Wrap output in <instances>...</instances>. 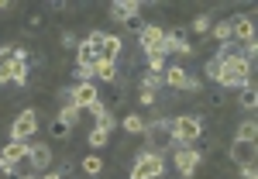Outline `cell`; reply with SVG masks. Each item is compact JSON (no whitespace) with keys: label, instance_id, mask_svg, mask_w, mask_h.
Wrapping results in <instances>:
<instances>
[{"label":"cell","instance_id":"cell-10","mask_svg":"<svg viewBox=\"0 0 258 179\" xmlns=\"http://www.w3.org/2000/svg\"><path fill=\"white\" fill-rule=\"evenodd\" d=\"M162 80H165L169 90H189V73H186L182 66H165Z\"/></svg>","mask_w":258,"mask_h":179},{"label":"cell","instance_id":"cell-17","mask_svg":"<svg viewBox=\"0 0 258 179\" xmlns=\"http://www.w3.org/2000/svg\"><path fill=\"white\" fill-rule=\"evenodd\" d=\"M93 69H97V76L103 83H114L117 80V62H110V59H100L97 55V62H93Z\"/></svg>","mask_w":258,"mask_h":179},{"label":"cell","instance_id":"cell-6","mask_svg":"<svg viewBox=\"0 0 258 179\" xmlns=\"http://www.w3.org/2000/svg\"><path fill=\"white\" fill-rule=\"evenodd\" d=\"M200 162H203V152H197L193 145H182L176 152V169H179V176H193L200 169Z\"/></svg>","mask_w":258,"mask_h":179},{"label":"cell","instance_id":"cell-24","mask_svg":"<svg viewBox=\"0 0 258 179\" xmlns=\"http://www.w3.org/2000/svg\"><path fill=\"white\" fill-rule=\"evenodd\" d=\"M83 172H86V176H100V172H103V159H100V155H86V159H83Z\"/></svg>","mask_w":258,"mask_h":179},{"label":"cell","instance_id":"cell-22","mask_svg":"<svg viewBox=\"0 0 258 179\" xmlns=\"http://www.w3.org/2000/svg\"><path fill=\"white\" fill-rule=\"evenodd\" d=\"M210 38L220 41V45H227V38H231V21H217V24H210Z\"/></svg>","mask_w":258,"mask_h":179},{"label":"cell","instance_id":"cell-2","mask_svg":"<svg viewBox=\"0 0 258 179\" xmlns=\"http://www.w3.org/2000/svg\"><path fill=\"white\" fill-rule=\"evenodd\" d=\"M200 135H203V121L197 114H182V117L172 121V145L182 148V145H197Z\"/></svg>","mask_w":258,"mask_h":179},{"label":"cell","instance_id":"cell-32","mask_svg":"<svg viewBox=\"0 0 258 179\" xmlns=\"http://www.w3.org/2000/svg\"><path fill=\"white\" fill-rule=\"evenodd\" d=\"M207 80H214V83H220V59L214 55V59L207 62Z\"/></svg>","mask_w":258,"mask_h":179},{"label":"cell","instance_id":"cell-29","mask_svg":"<svg viewBox=\"0 0 258 179\" xmlns=\"http://www.w3.org/2000/svg\"><path fill=\"white\" fill-rule=\"evenodd\" d=\"M103 41H107V31H100V28H93V31H90V35H86V45H90V48H103Z\"/></svg>","mask_w":258,"mask_h":179},{"label":"cell","instance_id":"cell-11","mask_svg":"<svg viewBox=\"0 0 258 179\" xmlns=\"http://www.w3.org/2000/svg\"><path fill=\"white\" fill-rule=\"evenodd\" d=\"M231 38L255 41V21L248 18V14H241V18H231Z\"/></svg>","mask_w":258,"mask_h":179},{"label":"cell","instance_id":"cell-27","mask_svg":"<svg viewBox=\"0 0 258 179\" xmlns=\"http://www.w3.org/2000/svg\"><path fill=\"white\" fill-rule=\"evenodd\" d=\"M145 59H148V73H165V55H162V52H148V55H145Z\"/></svg>","mask_w":258,"mask_h":179},{"label":"cell","instance_id":"cell-15","mask_svg":"<svg viewBox=\"0 0 258 179\" xmlns=\"http://www.w3.org/2000/svg\"><path fill=\"white\" fill-rule=\"evenodd\" d=\"M0 159H7V162H28V141H11V145L0 152Z\"/></svg>","mask_w":258,"mask_h":179},{"label":"cell","instance_id":"cell-8","mask_svg":"<svg viewBox=\"0 0 258 179\" xmlns=\"http://www.w3.org/2000/svg\"><path fill=\"white\" fill-rule=\"evenodd\" d=\"M69 100L76 103V107H90V103H97L100 93H97V86L93 83H76V86H69Z\"/></svg>","mask_w":258,"mask_h":179},{"label":"cell","instance_id":"cell-23","mask_svg":"<svg viewBox=\"0 0 258 179\" xmlns=\"http://www.w3.org/2000/svg\"><path fill=\"white\" fill-rule=\"evenodd\" d=\"M241 107H244V110H255V107H258V90H255V83L241 86Z\"/></svg>","mask_w":258,"mask_h":179},{"label":"cell","instance_id":"cell-25","mask_svg":"<svg viewBox=\"0 0 258 179\" xmlns=\"http://www.w3.org/2000/svg\"><path fill=\"white\" fill-rule=\"evenodd\" d=\"M255 138H258V124L255 121H244V124L238 128V138L234 141H255Z\"/></svg>","mask_w":258,"mask_h":179},{"label":"cell","instance_id":"cell-1","mask_svg":"<svg viewBox=\"0 0 258 179\" xmlns=\"http://www.w3.org/2000/svg\"><path fill=\"white\" fill-rule=\"evenodd\" d=\"M220 59V86H248L251 83V62L227 52V55H217Z\"/></svg>","mask_w":258,"mask_h":179},{"label":"cell","instance_id":"cell-39","mask_svg":"<svg viewBox=\"0 0 258 179\" xmlns=\"http://www.w3.org/2000/svg\"><path fill=\"white\" fill-rule=\"evenodd\" d=\"M41 179H62V176H59V172H45Z\"/></svg>","mask_w":258,"mask_h":179},{"label":"cell","instance_id":"cell-30","mask_svg":"<svg viewBox=\"0 0 258 179\" xmlns=\"http://www.w3.org/2000/svg\"><path fill=\"white\" fill-rule=\"evenodd\" d=\"M73 73H76V83H93V76H97L93 66H76Z\"/></svg>","mask_w":258,"mask_h":179},{"label":"cell","instance_id":"cell-35","mask_svg":"<svg viewBox=\"0 0 258 179\" xmlns=\"http://www.w3.org/2000/svg\"><path fill=\"white\" fill-rule=\"evenodd\" d=\"M193 31H197V35H203V31H210V14H200V18L193 21Z\"/></svg>","mask_w":258,"mask_h":179},{"label":"cell","instance_id":"cell-33","mask_svg":"<svg viewBox=\"0 0 258 179\" xmlns=\"http://www.w3.org/2000/svg\"><path fill=\"white\" fill-rule=\"evenodd\" d=\"M155 100H159V93H155V90H145V86H141V93H138V103H141V107H152Z\"/></svg>","mask_w":258,"mask_h":179},{"label":"cell","instance_id":"cell-9","mask_svg":"<svg viewBox=\"0 0 258 179\" xmlns=\"http://www.w3.org/2000/svg\"><path fill=\"white\" fill-rule=\"evenodd\" d=\"M28 162H31V169H48L52 165V148L48 145H41V141H35V145H28Z\"/></svg>","mask_w":258,"mask_h":179},{"label":"cell","instance_id":"cell-3","mask_svg":"<svg viewBox=\"0 0 258 179\" xmlns=\"http://www.w3.org/2000/svg\"><path fill=\"white\" fill-rule=\"evenodd\" d=\"M165 176V159H162L159 152H141L138 162H135V169H131V179H162Z\"/></svg>","mask_w":258,"mask_h":179},{"label":"cell","instance_id":"cell-4","mask_svg":"<svg viewBox=\"0 0 258 179\" xmlns=\"http://www.w3.org/2000/svg\"><path fill=\"white\" fill-rule=\"evenodd\" d=\"M141 52L148 55V52H162V55H169V48H165V28H159V24H145L141 28Z\"/></svg>","mask_w":258,"mask_h":179},{"label":"cell","instance_id":"cell-12","mask_svg":"<svg viewBox=\"0 0 258 179\" xmlns=\"http://www.w3.org/2000/svg\"><path fill=\"white\" fill-rule=\"evenodd\" d=\"M131 14H141L138 0H114L110 4V18L114 21H124V18H131Z\"/></svg>","mask_w":258,"mask_h":179},{"label":"cell","instance_id":"cell-31","mask_svg":"<svg viewBox=\"0 0 258 179\" xmlns=\"http://www.w3.org/2000/svg\"><path fill=\"white\" fill-rule=\"evenodd\" d=\"M141 86H145V90H155V93H159L162 86H165V80H162L159 73H148V76L141 80Z\"/></svg>","mask_w":258,"mask_h":179},{"label":"cell","instance_id":"cell-13","mask_svg":"<svg viewBox=\"0 0 258 179\" xmlns=\"http://www.w3.org/2000/svg\"><path fill=\"white\" fill-rule=\"evenodd\" d=\"M18 86H28V48H14V80Z\"/></svg>","mask_w":258,"mask_h":179},{"label":"cell","instance_id":"cell-5","mask_svg":"<svg viewBox=\"0 0 258 179\" xmlns=\"http://www.w3.org/2000/svg\"><path fill=\"white\" fill-rule=\"evenodd\" d=\"M35 131H38V114L35 110H21L14 117V124H11V141H28Z\"/></svg>","mask_w":258,"mask_h":179},{"label":"cell","instance_id":"cell-36","mask_svg":"<svg viewBox=\"0 0 258 179\" xmlns=\"http://www.w3.org/2000/svg\"><path fill=\"white\" fill-rule=\"evenodd\" d=\"M255 55H258V41H244V52H241V59H248V62H251Z\"/></svg>","mask_w":258,"mask_h":179},{"label":"cell","instance_id":"cell-41","mask_svg":"<svg viewBox=\"0 0 258 179\" xmlns=\"http://www.w3.org/2000/svg\"><path fill=\"white\" fill-rule=\"evenodd\" d=\"M179 179H193V176H179Z\"/></svg>","mask_w":258,"mask_h":179},{"label":"cell","instance_id":"cell-20","mask_svg":"<svg viewBox=\"0 0 258 179\" xmlns=\"http://www.w3.org/2000/svg\"><path fill=\"white\" fill-rule=\"evenodd\" d=\"M120 128H124V131H127V135H145V128H148V121L141 117V114H127V117H124V124H120Z\"/></svg>","mask_w":258,"mask_h":179},{"label":"cell","instance_id":"cell-40","mask_svg":"<svg viewBox=\"0 0 258 179\" xmlns=\"http://www.w3.org/2000/svg\"><path fill=\"white\" fill-rule=\"evenodd\" d=\"M21 179H35V176H31V172H28V176H21Z\"/></svg>","mask_w":258,"mask_h":179},{"label":"cell","instance_id":"cell-38","mask_svg":"<svg viewBox=\"0 0 258 179\" xmlns=\"http://www.w3.org/2000/svg\"><path fill=\"white\" fill-rule=\"evenodd\" d=\"M62 45H66V48H80V38H76L73 31H66V35H62Z\"/></svg>","mask_w":258,"mask_h":179},{"label":"cell","instance_id":"cell-21","mask_svg":"<svg viewBox=\"0 0 258 179\" xmlns=\"http://www.w3.org/2000/svg\"><path fill=\"white\" fill-rule=\"evenodd\" d=\"M97 48H90V45H86V41H80V48H76V66H93V62H97Z\"/></svg>","mask_w":258,"mask_h":179},{"label":"cell","instance_id":"cell-16","mask_svg":"<svg viewBox=\"0 0 258 179\" xmlns=\"http://www.w3.org/2000/svg\"><path fill=\"white\" fill-rule=\"evenodd\" d=\"M14 80V48H0V83Z\"/></svg>","mask_w":258,"mask_h":179},{"label":"cell","instance_id":"cell-26","mask_svg":"<svg viewBox=\"0 0 258 179\" xmlns=\"http://www.w3.org/2000/svg\"><path fill=\"white\" fill-rule=\"evenodd\" d=\"M48 135H52L55 141H62V138H69V135H73V128H69V124H62V121H55V117H52V124H48Z\"/></svg>","mask_w":258,"mask_h":179},{"label":"cell","instance_id":"cell-19","mask_svg":"<svg viewBox=\"0 0 258 179\" xmlns=\"http://www.w3.org/2000/svg\"><path fill=\"white\" fill-rule=\"evenodd\" d=\"M80 117H83V110L76 107V103H62V107H59V114H55V121L69 124V128H73V124H80Z\"/></svg>","mask_w":258,"mask_h":179},{"label":"cell","instance_id":"cell-18","mask_svg":"<svg viewBox=\"0 0 258 179\" xmlns=\"http://www.w3.org/2000/svg\"><path fill=\"white\" fill-rule=\"evenodd\" d=\"M120 48H124V41H120L117 35H107V41H103V48H100V59H110V62H117Z\"/></svg>","mask_w":258,"mask_h":179},{"label":"cell","instance_id":"cell-7","mask_svg":"<svg viewBox=\"0 0 258 179\" xmlns=\"http://www.w3.org/2000/svg\"><path fill=\"white\" fill-rule=\"evenodd\" d=\"M186 38H189V28H172V31H165V48L179 55H193V45Z\"/></svg>","mask_w":258,"mask_h":179},{"label":"cell","instance_id":"cell-37","mask_svg":"<svg viewBox=\"0 0 258 179\" xmlns=\"http://www.w3.org/2000/svg\"><path fill=\"white\" fill-rule=\"evenodd\" d=\"M241 179H258V165H255V162L241 165Z\"/></svg>","mask_w":258,"mask_h":179},{"label":"cell","instance_id":"cell-34","mask_svg":"<svg viewBox=\"0 0 258 179\" xmlns=\"http://www.w3.org/2000/svg\"><path fill=\"white\" fill-rule=\"evenodd\" d=\"M124 28H127V31H138V35H141V28H145L141 14H131V18H124Z\"/></svg>","mask_w":258,"mask_h":179},{"label":"cell","instance_id":"cell-14","mask_svg":"<svg viewBox=\"0 0 258 179\" xmlns=\"http://www.w3.org/2000/svg\"><path fill=\"white\" fill-rule=\"evenodd\" d=\"M231 159L238 162V165L255 162V141H234V145H231Z\"/></svg>","mask_w":258,"mask_h":179},{"label":"cell","instance_id":"cell-28","mask_svg":"<svg viewBox=\"0 0 258 179\" xmlns=\"http://www.w3.org/2000/svg\"><path fill=\"white\" fill-rule=\"evenodd\" d=\"M107 138H110V131L93 128V131H90V148H103V145H107Z\"/></svg>","mask_w":258,"mask_h":179}]
</instances>
